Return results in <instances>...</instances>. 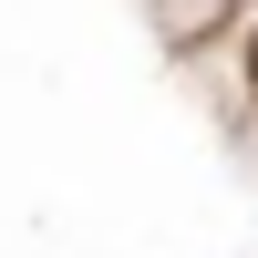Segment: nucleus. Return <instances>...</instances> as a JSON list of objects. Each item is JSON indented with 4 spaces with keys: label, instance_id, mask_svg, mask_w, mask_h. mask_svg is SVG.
<instances>
[{
    "label": "nucleus",
    "instance_id": "nucleus-1",
    "mask_svg": "<svg viewBox=\"0 0 258 258\" xmlns=\"http://www.w3.org/2000/svg\"><path fill=\"white\" fill-rule=\"evenodd\" d=\"M145 21H155V31L176 41V52H207V41H217L227 21H238V0H145Z\"/></svg>",
    "mask_w": 258,
    "mask_h": 258
}]
</instances>
